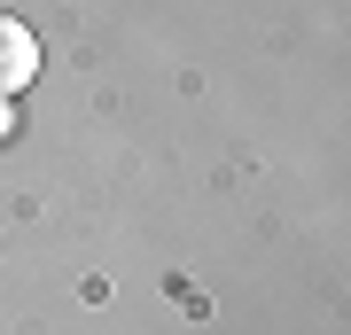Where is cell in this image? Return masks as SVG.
<instances>
[{
  "label": "cell",
  "mask_w": 351,
  "mask_h": 335,
  "mask_svg": "<svg viewBox=\"0 0 351 335\" xmlns=\"http://www.w3.org/2000/svg\"><path fill=\"white\" fill-rule=\"evenodd\" d=\"M32 78H39V39L16 16H0V101H16Z\"/></svg>",
  "instance_id": "1"
}]
</instances>
